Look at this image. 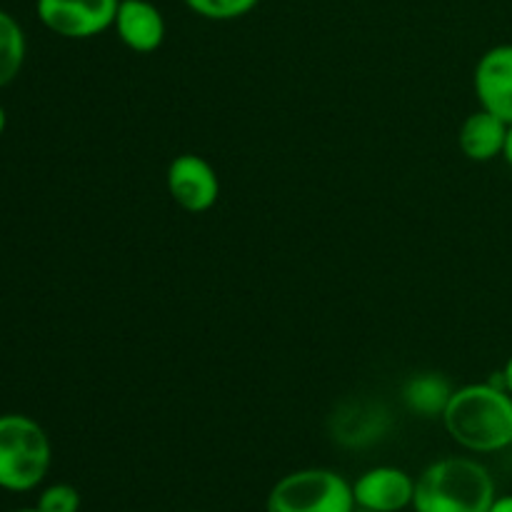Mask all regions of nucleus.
<instances>
[{
	"label": "nucleus",
	"instance_id": "1",
	"mask_svg": "<svg viewBox=\"0 0 512 512\" xmlns=\"http://www.w3.org/2000/svg\"><path fill=\"white\" fill-rule=\"evenodd\" d=\"M450 438L470 453H500L512 445V395L503 383L458 388L443 415Z\"/></svg>",
	"mask_w": 512,
	"mask_h": 512
},
{
	"label": "nucleus",
	"instance_id": "2",
	"mask_svg": "<svg viewBox=\"0 0 512 512\" xmlns=\"http://www.w3.org/2000/svg\"><path fill=\"white\" fill-rule=\"evenodd\" d=\"M495 480L473 458H443L430 463L415 480V512H488Z\"/></svg>",
	"mask_w": 512,
	"mask_h": 512
},
{
	"label": "nucleus",
	"instance_id": "3",
	"mask_svg": "<svg viewBox=\"0 0 512 512\" xmlns=\"http://www.w3.org/2000/svg\"><path fill=\"white\" fill-rule=\"evenodd\" d=\"M48 433L28 415H0V488L28 493L48 475Z\"/></svg>",
	"mask_w": 512,
	"mask_h": 512
},
{
	"label": "nucleus",
	"instance_id": "4",
	"mask_svg": "<svg viewBox=\"0 0 512 512\" xmlns=\"http://www.w3.org/2000/svg\"><path fill=\"white\" fill-rule=\"evenodd\" d=\"M353 483L328 468L288 473L270 488L265 512H353Z\"/></svg>",
	"mask_w": 512,
	"mask_h": 512
},
{
	"label": "nucleus",
	"instance_id": "5",
	"mask_svg": "<svg viewBox=\"0 0 512 512\" xmlns=\"http://www.w3.org/2000/svg\"><path fill=\"white\" fill-rule=\"evenodd\" d=\"M118 5L120 0H38L35 10L50 33L85 40L113 28Z\"/></svg>",
	"mask_w": 512,
	"mask_h": 512
},
{
	"label": "nucleus",
	"instance_id": "6",
	"mask_svg": "<svg viewBox=\"0 0 512 512\" xmlns=\"http://www.w3.org/2000/svg\"><path fill=\"white\" fill-rule=\"evenodd\" d=\"M168 193L185 213H208L220 198L218 173L200 155L183 153L168 165Z\"/></svg>",
	"mask_w": 512,
	"mask_h": 512
},
{
	"label": "nucleus",
	"instance_id": "7",
	"mask_svg": "<svg viewBox=\"0 0 512 512\" xmlns=\"http://www.w3.org/2000/svg\"><path fill=\"white\" fill-rule=\"evenodd\" d=\"M415 478L393 465H378L353 483V498L358 508L378 512H403L413 508Z\"/></svg>",
	"mask_w": 512,
	"mask_h": 512
},
{
	"label": "nucleus",
	"instance_id": "8",
	"mask_svg": "<svg viewBox=\"0 0 512 512\" xmlns=\"http://www.w3.org/2000/svg\"><path fill=\"white\" fill-rule=\"evenodd\" d=\"M475 95L480 108L512 123V45H495L475 65Z\"/></svg>",
	"mask_w": 512,
	"mask_h": 512
},
{
	"label": "nucleus",
	"instance_id": "9",
	"mask_svg": "<svg viewBox=\"0 0 512 512\" xmlns=\"http://www.w3.org/2000/svg\"><path fill=\"white\" fill-rule=\"evenodd\" d=\"M113 28L133 53H153L165 40V18L150 0H120Z\"/></svg>",
	"mask_w": 512,
	"mask_h": 512
},
{
	"label": "nucleus",
	"instance_id": "10",
	"mask_svg": "<svg viewBox=\"0 0 512 512\" xmlns=\"http://www.w3.org/2000/svg\"><path fill=\"white\" fill-rule=\"evenodd\" d=\"M505 138H508V123L480 108L470 113L460 125L458 145L465 158L475 160V163H488V160L503 155Z\"/></svg>",
	"mask_w": 512,
	"mask_h": 512
},
{
	"label": "nucleus",
	"instance_id": "11",
	"mask_svg": "<svg viewBox=\"0 0 512 512\" xmlns=\"http://www.w3.org/2000/svg\"><path fill=\"white\" fill-rule=\"evenodd\" d=\"M453 385L440 373H420L405 383L403 400L410 413L420 418H440L443 420L448 410L450 398H453Z\"/></svg>",
	"mask_w": 512,
	"mask_h": 512
},
{
	"label": "nucleus",
	"instance_id": "12",
	"mask_svg": "<svg viewBox=\"0 0 512 512\" xmlns=\"http://www.w3.org/2000/svg\"><path fill=\"white\" fill-rule=\"evenodd\" d=\"M25 60V35L18 20L0 10V88L20 73Z\"/></svg>",
	"mask_w": 512,
	"mask_h": 512
},
{
	"label": "nucleus",
	"instance_id": "13",
	"mask_svg": "<svg viewBox=\"0 0 512 512\" xmlns=\"http://www.w3.org/2000/svg\"><path fill=\"white\" fill-rule=\"evenodd\" d=\"M260 0H185L195 15L205 20H235L248 15Z\"/></svg>",
	"mask_w": 512,
	"mask_h": 512
},
{
	"label": "nucleus",
	"instance_id": "14",
	"mask_svg": "<svg viewBox=\"0 0 512 512\" xmlns=\"http://www.w3.org/2000/svg\"><path fill=\"white\" fill-rule=\"evenodd\" d=\"M40 512H78L80 510V493L68 483H55L40 493L38 505Z\"/></svg>",
	"mask_w": 512,
	"mask_h": 512
},
{
	"label": "nucleus",
	"instance_id": "15",
	"mask_svg": "<svg viewBox=\"0 0 512 512\" xmlns=\"http://www.w3.org/2000/svg\"><path fill=\"white\" fill-rule=\"evenodd\" d=\"M488 512H512V495H500V498H495Z\"/></svg>",
	"mask_w": 512,
	"mask_h": 512
},
{
	"label": "nucleus",
	"instance_id": "16",
	"mask_svg": "<svg viewBox=\"0 0 512 512\" xmlns=\"http://www.w3.org/2000/svg\"><path fill=\"white\" fill-rule=\"evenodd\" d=\"M500 383H503L505 390L512 395V355L508 358V363H505L503 373H500Z\"/></svg>",
	"mask_w": 512,
	"mask_h": 512
},
{
	"label": "nucleus",
	"instance_id": "17",
	"mask_svg": "<svg viewBox=\"0 0 512 512\" xmlns=\"http://www.w3.org/2000/svg\"><path fill=\"white\" fill-rule=\"evenodd\" d=\"M503 158H505V160H508V165H510V168H512V123L508 125V138H505Z\"/></svg>",
	"mask_w": 512,
	"mask_h": 512
},
{
	"label": "nucleus",
	"instance_id": "18",
	"mask_svg": "<svg viewBox=\"0 0 512 512\" xmlns=\"http://www.w3.org/2000/svg\"><path fill=\"white\" fill-rule=\"evenodd\" d=\"M3 130H5V110L3 105H0V135H3Z\"/></svg>",
	"mask_w": 512,
	"mask_h": 512
},
{
	"label": "nucleus",
	"instance_id": "19",
	"mask_svg": "<svg viewBox=\"0 0 512 512\" xmlns=\"http://www.w3.org/2000/svg\"><path fill=\"white\" fill-rule=\"evenodd\" d=\"M353 512H378V510H368V508H358V505H355V510Z\"/></svg>",
	"mask_w": 512,
	"mask_h": 512
},
{
	"label": "nucleus",
	"instance_id": "20",
	"mask_svg": "<svg viewBox=\"0 0 512 512\" xmlns=\"http://www.w3.org/2000/svg\"><path fill=\"white\" fill-rule=\"evenodd\" d=\"M18 512H40L38 508H33V510H18Z\"/></svg>",
	"mask_w": 512,
	"mask_h": 512
}]
</instances>
